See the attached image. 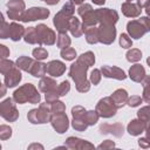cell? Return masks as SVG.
Returning a JSON list of instances; mask_svg holds the SVG:
<instances>
[{
	"label": "cell",
	"mask_w": 150,
	"mask_h": 150,
	"mask_svg": "<svg viewBox=\"0 0 150 150\" xmlns=\"http://www.w3.org/2000/svg\"><path fill=\"white\" fill-rule=\"evenodd\" d=\"M90 66L81 57L79 56L77 60L70 64L69 68V76L73 79V81L75 82L76 89L80 93H87L90 89V80L87 79V70Z\"/></svg>",
	"instance_id": "1"
},
{
	"label": "cell",
	"mask_w": 150,
	"mask_h": 150,
	"mask_svg": "<svg viewBox=\"0 0 150 150\" xmlns=\"http://www.w3.org/2000/svg\"><path fill=\"white\" fill-rule=\"evenodd\" d=\"M13 100L19 104H23V103L38 104L41 101V95L39 94L38 89L33 83H26L14 90Z\"/></svg>",
	"instance_id": "2"
},
{
	"label": "cell",
	"mask_w": 150,
	"mask_h": 150,
	"mask_svg": "<svg viewBox=\"0 0 150 150\" xmlns=\"http://www.w3.org/2000/svg\"><path fill=\"white\" fill-rule=\"evenodd\" d=\"M75 13V6L73 2H66L61 11L57 12L53 19V23L59 33H67L69 30V21L74 16Z\"/></svg>",
	"instance_id": "3"
},
{
	"label": "cell",
	"mask_w": 150,
	"mask_h": 150,
	"mask_svg": "<svg viewBox=\"0 0 150 150\" xmlns=\"http://www.w3.org/2000/svg\"><path fill=\"white\" fill-rule=\"evenodd\" d=\"M52 115L53 114L50 111V108L46 102V103H40L39 108L36 109H30L27 114V120L33 124H45L50 122Z\"/></svg>",
	"instance_id": "4"
},
{
	"label": "cell",
	"mask_w": 150,
	"mask_h": 150,
	"mask_svg": "<svg viewBox=\"0 0 150 150\" xmlns=\"http://www.w3.org/2000/svg\"><path fill=\"white\" fill-rule=\"evenodd\" d=\"M117 109L118 108L116 107L115 102L112 101V98L110 96L101 98L97 102L96 108H95V110L98 112L100 117H103V118H110V117L115 116L117 112Z\"/></svg>",
	"instance_id": "5"
},
{
	"label": "cell",
	"mask_w": 150,
	"mask_h": 150,
	"mask_svg": "<svg viewBox=\"0 0 150 150\" xmlns=\"http://www.w3.org/2000/svg\"><path fill=\"white\" fill-rule=\"evenodd\" d=\"M15 103L16 102L13 100V97H8L0 103V115L7 122H15L19 118V111Z\"/></svg>",
	"instance_id": "6"
},
{
	"label": "cell",
	"mask_w": 150,
	"mask_h": 150,
	"mask_svg": "<svg viewBox=\"0 0 150 150\" xmlns=\"http://www.w3.org/2000/svg\"><path fill=\"white\" fill-rule=\"evenodd\" d=\"M7 15L11 20L21 21L22 15L26 11V5L23 0H9L7 2Z\"/></svg>",
	"instance_id": "7"
},
{
	"label": "cell",
	"mask_w": 150,
	"mask_h": 150,
	"mask_svg": "<svg viewBox=\"0 0 150 150\" xmlns=\"http://www.w3.org/2000/svg\"><path fill=\"white\" fill-rule=\"evenodd\" d=\"M50 12L46 7H30L25 11L21 21L22 22H30L36 20H45L49 16Z\"/></svg>",
	"instance_id": "8"
},
{
	"label": "cell",
	"mask_w": 150,
	"mask_h": 150,
	"mask_svg": "<svg viewBox=\"0 0 150 150\" xmlns=\"http://www.w3.org/2000/svg\"><path fill=\"white\" fill-rule=\"evenodd\" d=\"M98 25H115L118 21V13L111 8H98L95 9Z\"/></svg>",
	"instance_id": "9"
},
{
	"label": "cell",
	"mask_w": 150,
	"mask_h": 150,
	"mask_svg": "<svg viewBox=\"0 0 150 150\" xmlns=\"http://www.w3.org/2000/svg\"><path fill=\"white\" fill-rule=\"evenodd\" d=\"M116 39L115 25H98V42L111 45Z\"/></svg>",
	"instance_id": "10"
},
{
	"label": "cell",
	"mask_w": 150,
	"mask_h": 150,
	"mask_svg": "<svg viewBox=\"0 0 150 150\" xmlns=\"http://www.w3.org/2000/svg\"><path fill=\"white\" fill-rule=\"evenodd\" d=\"M36 30H38V34L40 36V40L42 42V45H46V46H53L57 39L55 32L53 29H50L48 26L43 25V23H39L36 27Z\"/></svg>",
	"instance_id": "11"
},
{
	"label": "cell",
	"mask_w": 150,
	"mask_h": 150,
	"mask_svg": "<svg viewBox=\"0 0 150 150\" xmlns=\"http://www.w3.org/2000/svg\"><path fill=\"white\" fill-rule=\"evenodd\" d=\"M50 124H52L53 129L57 134H64L68 130V128H69L68 116L64 112L53 114L52 115V118H50Z\"/></svg>",
	"instance_id": "12"
},
{
	"label": "cell",
	"mask_w": 150,
	"mask_h": 150,
	"mask_svg": "<svg viewBox=\"0 0 150 150\" xmlns=\"http://www.w3.org/2000/svg\"><path fill=\"white\" fill-rule=\"evenodd\" d=\"M127 32L130 38L132 39H141L145 33H148L145 26L142 23L139 19L131 20L127 23Z\"/></svg>",
	"instance_id": "13"
},
{
	"label": "cell",
	"mask_w": 150,
	"mask_h": 150,
	"mask_svg": "<svg viewBox=\"0 0 150 150\" xmlns=\"http://www.w3.org/2000/svg\"><path fill=\"white\" fill-rule=\"evenodd\" d=\"M66 148L68 149H73V150H89V149H94V144H91L90 142L79 138V137H74L70 136L66 139L64 142Z\"/></svg>",
	"instance_id": "14"
},
{
	"label": "cell",
	"mask_w": 150,
	"mask_h": 150,
	"mask_svg": "<svg viewBox=\"0 0 150 150\" xmlns=\"http://www.w3.org/2000/svg\"><path fill=\"white\" fill-rule=\"evenodd\" d=\"M100 132L102 135H112L115 137H122L124 134V127L122 123H103L100 125Z\"/></svg>",
	"instance_id": "15"
},
{
	"label": "cell",
	"mask_w": 150,
	"mask_h": 150,
	"mask_svg": "<svg viewBox=\"0 0 150 150\" xmlns=\"http://www.w3.org/2000/svg\"><path fill=\"white\" fill-rule=\"evenodd\" d=\"M101 73L104 77H108V79H115V80H118V81H123L125 80L127 77V74L123 69L118 68V67H115V66H102L101 67Z\"/></svg>",
	"instance_id": "16"
},
{
	"label": "cell",
	"mask_w": 150,
	"mask_h": 150,
	"mask_svg": "<svg viewBox=\"0 0 150 150\" xmlns=\"http://www.w3.org/2000/svg\"><path fill=\"white\" fill-rule=\"evenodd\" d=\"M22 79V75H21V69L15 66L14 68H12L7 74L4 75V83L8 87V88H13L15 86H18L20 83Z\"/></svg>",
	"instance_id": "17"
},
{
	"label": "cell",
	"mask_w": 150,
	"mask_h": 150,
	"mask_svg": "<svg viewBox=\"0 0 150 150\" xmlns=\"http://www.w3.org/2000/svg\"><path fill=\"white\" fill-rule=\"evenodd\" d=\"M146 125L148 123L141 118H135V120H131L128 125H127V131L129 132V135L131 136H139L142 132H145V129H146Z\"/></svg>",
	"instance_id": "18"
},
{
	"label": "cell",
	"mask_w": 150,
	"mask_h": 150,
	"mask_svg": "<svg viewBox=\"0 0 150 150\" xmlns=\"http://www.w3.org/2000/svg\"><path fill=\"white\" fill-rule=\"evenodd\" d=\"M66 71V64L60 60H52L47 63V73L52 77H59Z\"/></svg>",
	"instance_id": "19"
},
{
	"label": "cell",
	"mask_w": 150,
	"mask_h": 150,
	"mask_svg": "<svg viewBox=\"0 0 150 150\" xmlns=\"http://www.w3.org/2000/svg\"><path fill=\"white\" fill-rule=\"evenodd\" d=\"M121 9H122V13L127 16V18H138L141 15V12H142V8L136 4V2H132V1H125L122 4L121 6Z\"/></svg>",
	"instance_id": "20"
},
{
	"label": "cell",
	"mask_w": 150,
	"mask_h": 150,
	"mask_svg": "<svg viewBox=\"0 0 150 150\" xmlns=\"http://www.w3.org/2000/svg\"><path fill=\"white\" fill-rule=\"evenodd\" d=\"M145 69L142 64L139 63H135L130 67L129 69V77L131 79V81L134 82H137V83H141L143 81V79L145 77Z\"/></svg>",
	"instance_id": "21"
},
{
	"label": "cell",
	"mask_w": 150,
	"mask_h": 150,
	"mask_svg": "<svg viewBox=\"0 0 150 150\" xmlns=\"http://www.w3.org/2000/svg\"><path fill=\"white\" fill-rule=\"evenodd\" d=\"M26 28L18 22H11L9 23V39L13 41H20L21 39H23Z\"/></svg>",
	"instance_id": "22"
},
{
	"label": "cell",
	"mask_w": 150,
	"mask_h": 150,
	"mask_svg": "<svg viewBox=\"0 0 150 150\" xmlns=\"http://www.w3.org/2000/svg\"><path fill=\"white\" fill-rule=\"evenodd\" d=\"M110 97L112 98V101L115 102L116 107L117 108H122L127 104L128 102V98H129V95H128V91L123 88H120V89H116L111 95Z\"/></svg>",
	"instance_id": "23"
},
{
	"label": "cell",
	"mask_w": 150,
	"mask_h": 150,
	"mask_svg": "<svg viewBox=\"0 0 150 150\" xmlns=\"http://www.w3.org/2000/svg\"><path fill=\"white\" fill-rule=\"evenodd\" d=\"M23 40L25 42L29 43V45H38V46H41L42 42L40 40V36L38 34V30L35 27H28L26 28V32H25V35H23Z\"/></svg>",
	"instance_id": "24"
},
{
	"label": "cell",
	"mask_w": 150,
	"mask_h": 150,
	"mask_svg": "<svg viewBox=\"0 0 150 150\" xmlns=\"http://www.w3.org/2000/svg\"><path fill=\"white\" fill-rule=\"evenodd\" d=\"M82 26H83V30H86L89 27H94L98 23L97 21V16H96V12L95 9H91L89 12H87L86 14H83L82 16Z\"/></svg>",
	"instance_id": "25"
},
{
	"label": "cell",
	"mask_w": 150,
	"mask_h": 150,
	"mask_svg": "<svg viewBox=\"0 0 150 150\" xmlns=\"http://www.w3.org/2000/svg\"><path fill=\"white\" fill-rule=\"evenodd\" d=\"M56 81L53 79V77H48V76H43L41 77L40 82H39V88L42 93H48V91H53L57 88L56 86Z\"/></svg>",
	"instance_id": "26"
},
{
	"label": "cell",
	"mask_w": 150,
	"mask_h": 150,
	"mask_svg": "<svg viewBox=\"0 0 150 150\" xmlns=\"http://www.w3.org/2000/svg\"><path fill=\"white\" fill-rule=\"evenodd\" d=\"M69 32L74 38H80L84 33L82 22L76 16H73L69 21Z\"/></svg>",
	"instance_id": "27"
},
{
	"label": "cell",
	"mask_w": 150,
	"mask_h": 150,
	"mask_svg": "<svg viewBox=\"0 0 150 150\" xmlns=\"http://www.w3.org/2000/svg\"><path fill=\"white\" fill-rule=\"evenodd\" d=\"M29 74L34 77H43L46 74H47V64L41 62V61H38L35 60L30 70H29Z\"/></svg>",
	"instance_id": "28"
},
{
	"label": "cell",
	"mask_w": 150,
	"mask_h": 150,
	"mask_svg": "<svg viewBox=\"0 0 150 150\" xmlns=\"http://www.w3.org/2000/svg\"><path fill=\"white\" fill-rule=\"evenodd\" d=\"M34 61H35V60L32 59V57H28V56H26V55H21V56H19V57L16 59L15 63H16V66H18L21 70L29 73V70H30V68H32Z\"/></svg>",
	"instance_id": "29"
},
{
	"label": "cell",
	"mask_w": 150,
	"mask_h": 150,
	"mask_svg": "<svg viewBox=\"0 0 150 150\" xmlns=\"http://www.w3.org/2000/svg\"><path fill=\"white\" fill-rule=\"evenodd\" d=\"M84 35H86V40L88 43L90 45H95L98 42V27L94 26V27H89L84 30Z\"/></svg>",
	"instance_id": "30"
},
{
	"label": "cell",
	"mask_w": 150,
	"mask_h": 150,
	"mask_svg": "<svg viewBox=\"0 0 150 150\" xmlns=\"http://www.w3.org/2000/svg\"><path fill=\"white\" fill-rule=\"evenodd\" d=\"M141 83H142V87H143L142 98L145 103L150 104V76L145 75V77L143 79V81Z\"/></svg>",
	"instance_id": "31"
},
{
	"label": "cell",
	"mask_w": 150,
	"mask_h": 150,
	"mask_svg": "<svg viewBox=\"0 0 150 150\" xmlns=\"http://www.w3.org/2000/svg\"><path fill=\"white\" fill-rule=\"evenodd\" d=\"M70 43H71V40L67 35V33H59L57 39H56V45H57V47L60 49H63V48L69 47Z\"/></svg>",
	"instance_id": "32"
},
{
	"label": "cell",
	"mask_w": 150,
	"mask_h": 150,
	"mask_svg": "<svg viewBox=\"0 0 150 150\" xmlns=\"http://www.w3.org/2000/svg\"><path fill=\"white\" fill-rule=\"evenodd\" d=\"M125 57L129 62H138L142 59V52L137 48H131L127 52Z\"/></svg>",
	"instance_id": "33"
},
{
	"label": "cell",
	"mask_w": 150,
	"mask_h": 150,
	"mask_svg": "<svg viewBox=\"0 0 150 150\" xmlns=\"http://www.w3.org/2000/svg\"><path fill=\"white\" fill-rule=\"evenodd\" d=\"M86 112H87V110L82 105H75V107L71 108V116H73V118L86 121Z\"/></svg>",
	"instance_id": "34"
},
{
	"label": "cell",
	"mask_w": 150,
	"mask_h": 150,
	"mask_svg": "<svg viewBox=\"0 0 150 150\" xmlns=\"http://www.w3.org/2000/svg\"><path fill=\"white\" fill-rule=\"evenodd\" d=\"M61 57L64 59L66 61H73L75 57H76V50L71 47H67V48H63L61 49V53H60Z\"/></svg>",
	"instance_id": "35"
},
{
	"label": "cell",
	"mask_w": 150,
	"mask_h": 150,
	"mask_svg": "<svg viewBox=\"0 0 150 150\" xmlns=\"http://www.w3.org/2000/svg\"><path fill=\"white\" fill-rule=\"evenodd\" d=\"M16 66V63H14L13 61L11 60H7V59H1L0 60V71L2 75L7 74L12 68H14Z\"/></svg>",
	"instance_id": "36"
},
{
	"label": "cell",
	"mask_w": 150,
	"mask_h": 150,
	"mask_svg": "<svg viewBox=\"0 0 150 150\" xmlns=\"http://www.w3.org/2000/svg\"><path fill=\"white\" fill-rule=\"evenodd\" d=\"M100 115L96 110H87L86 112V122L88 125H94L98 122Z\"/></svg>",
	"instance_id": "37"
},
{
	"label": "cell",
	"mask_w": 150,
	"mask_h": 150,
	"mask_svg": "<svg viewBox=\"0 0 150 150\" xmlns=\"http://www.w3.org/2000/svg\"><path fill=\"white\" fill-rule=\"evenodd\" d=\"M32 54H33L34 59L38 61H42V60L47 59V56H48V52L43 47H36L35 49H33Z\"/></svg>",
	"instance_id": "38"
},
{
	"label": "cell",
	"mask_w": 150,
	"mask_h": 150,
	"mask_svg": "<svg viewBox=\"0 0 150 150\" xmlns=\"http://www.w3.org/2000/svg\"><path fill=\"white\" fill-rule=\"evenodd\" d=\"M137 117L145 121L146 123L150 122V104L145 105V107H142L138 111H137Z\"/></svg>",
	"instance_id": "39"
},
{
	"label": "cell",
	"mask_w": 150,
	"mask_h": 150,
	"mask_svg": "<svg viewBox=\"0 0 150 150\" xmlns=\"http://www.w3.org/2000/svg\"><path fill=\"white\" fill-rule=\"evenodd\" d=\"M1 19V27H0V38L1 39H7L9 38V23H7L4 19V15H0Z\"/></svg>",
	"instance_id": "40"
},
{
	"label": "cell",
	"mask_w": 150,
	"mask_h": 150,
	"mask_svg": "<svg viewBox=\"0 0 150 150\" xmlns=\"http://www.w3.org/2000/svg\"><path fill=\"white\" fill-rule=\"evenodd\" d=\"M120 46L122 48H125V49H129L132 47V40L131 38L129 36V34H125V33H122L120 35Z\"/></svg>",
	"instance_id": "41"
},
{
	"label": "cell",
	"mask_w": 150,
	"mask_h": 150,
	"mask_svg": "<svg viewBox=\"0 0 150 150\" xmlns=\"http://www.w3.org/2000/svg\"><path fill=\"white\" fill-rule=\"evenodd\" d=\"M50 111L52 114H60V112H64L66 111V105L62 101L57 100L55 102H53L50 104Z\"/></svg>",
	"instance_id": "42"
},
{
	"label": "cell",
	"mask_w": 150,
	"mask_h": 150,
	"mask_svg": "<svg viewBox=\"0 0 150 150\" xmlns=\"http://www.w3.org/2000/svg\"><path fill=\"white\" fill-rule=\"evenodd\" d=\"M71 127H73V129L76 130V131H84L89 125H88L87 122L83 121V120L73 118V120H71Z\"/></svg>",
	"instance_id": "43"
},
{
	"label": "cell",
	"mask_w": 150,
	"mask_h": 150,
	"mask_svg": "<svg viewBox=\"0 0 150 150\" xmlns=\"http://www.w3.org/2000/svg\"><path fill=\"white\" fill-rule=\"evenodd\" d=\"M11 136H12V128L7 124H1L0 125V139L6 141L11 138Z\"/></svg>",
	"instance_id": "44"
},
{
	"label": "cell",
	"mask_w": 150,
	"mask_h": 150,
	"mask_svg": "<svg viewBox=\"0 0 150 150\" xmlns=\"http://www.w3.org/2000/svg\"><path fill=\"white\" fill-rule=\"evenodd\" d=\"M69 90H70V83H69L68 80L62 81V82L57 86V93H59L60 96H64V95H67V94L69 93Z\"/></svg>",
	"instance_id": "45"
},
{
	"label": "cell",
	"mask_w": 150,
	"mask_h": 150,
	"mask_svg": "<svg viewBox=\"0 0 150 150\" xmlns=\"http://www.w3.org/2000/svg\"><path fill=\"white\" fill-rule=\"evenodd\" d=\"M102 79V73H101V69H93L91 73H90V76H89V80L91 82V84L96 86L100 83Z\"/></svg>",
	"instance_id": "46"
},
{
	"label": "cell",
	"mask_w": 150,
	"mask_h": 150,
	"mask_svg": "<svg viewBox=\"0 0 150 150\" xmlns=\"http://www.w3.org/2000/svg\"><path fill=\"white\" fill-rule=\"evenodd\" d=\"M59 97H61V96H60L59 93H57V88H56L55 90H53V91H48V93H46V95H45L46 102H47L48 104H52L53 102L57 101Z\"/></svg>",
	"instance_id": "47"
},
{
	"label": "cell",
	"mask_w": 150,
	"mask_h": 150,
	"mask_svg": "<svg viewBox=\"0 0 150 150\" xmlns=\"http://www.w3.org/2000/svg\"><path fill=\"white\" fill-rule=\"evenodd\" d=\"M142 102H143V98H142L141 96H138V95H132V96H130V97L128 98L127 104H128L129 107H138Z\"/></svg>",
	"instance_id": "48"
},
{
	"label": "cell",
	"mask_w": 150,
	"mask_h": 150,
	"mask_svg": "<svg viewBox=\"0 0 150 150\" xmlns=\"http://www.w3.org/2000/svg\"><path fill=\"white\" fill-rule=\"evenodd\" d=\"M91 9H93V7H91L90 4H81L79 6V8H77V13H79L80 16H82L83 14H86L87 12H89Z\"/></svg>",
	"instance_id": "49"
},
{
	"label": "cell",
	"mask_w": 150,
	"mask_h": 150,
	"mask_svg": "<svg viewBox=\"0 0 150 150\" xmlns=\"http://www.w3.org/2000/svg\"><path fill=\"white\" fill-rule=\"evenodd\" d=\"M111 148H115V142L111 139H105L100 145H97V149H111Z\"/></svg>",
	"instance_id": "50"
},
{
	"label": "cell",
	"mask_w": 150,
	"mask_h": 150,
	"mask_svg": "<svg viewBox=\"0 0 150 150\" xmlns=\"http://www.w3.org/2000/svg\"><path fill=\"white\" fill-rule=\"evenodd\" d=\"M138 145L141 148H143V149H148V148H150V139L146 136L145 137H141L138 139Z\"/></svg>",
	"instance_id": "51"
},
{
	"label": "cell",
	"mask_w": 150,
	"mask_h": 150,
	"mask_svg": "<svg viewBox=\"0 0 150 150\" xmlns=\"http://www.w3.org/2000/svg\"><path fill=\"white\" fill-rule=\"evenodd\" d=\"M7 56H9V49L5 45H0V57L7 59Z\"/></svg>",
	"instance_id": "52"
},
{
	"label": "cell",
	"mask_w": 150,
	"mask_h": 150,
	"mask_svg": "<svg viewBox=\"0 0 150 150\" xmlns=\"http://www.w3.org/2000/svg\"><path fill=\"white\" fill-rule=\"evenodd\" d=\"M139 20L142 21V23L145 26V28H146V30L148 32H150V16H141L139 18Z\"/></svg>",
	"instance_id": "53"
},
{
	"label": "cell",
	"mask_w": 150,
	"mask_h": 150,
	"mask_svg": "<svg viewBox=\"0 0 150 150\" xmlns=\"http://www.w3.org/2000/svg\"><path fill=\"white\" fill-rule=\"evenodd\" d=\"M28 149H29V150H33V149L43 150V145H42V144H39V143H32L30 145H28Z\"/></svg>",
	"instance_id": "54"
},
{
	"label": "cell",
	"mask_w": 150,
	"mask_h": 150,
	"mask_svg": "<svg viewBox=\"0 0 150 150\" xmlns=\"http://www.w3.org/2000/svg\"><path fill=\"white\" fill-rule=\"evenodd\" d=\"M149 2H150V0H136V4H137L141 8H144Z\"/></svg>",
	"instance_id": "55"
},
{
	"label": "cell",
	"mask_w": 150,
	"mask_h": 150,
	"mask_svg": "<svg viewBox=\"0 0 150 150\" xmlns=\"http://www.w3.org/2000/svg\"><path fill=\"white\" fill-rule=\"evenodd\" d=\"M6 84L5 83H2L1 84V93H0V97H2V96H5V94H6Z\"/></svg>",
	"instance_id": "56"
},
{
	"label": "cell",
	"mask_w": 150,
	"mask_h": 150,
	"mask_svg": "<svg viewBox=\"0 0 150 150\" xmlns=\"http://www.w3.org/2000/svg\"><path fill=\"white\" fill-rule=\"evenodd\" d=\"M59 1H60V0H45V2H46L47 5H50V6H53V5H56Z\"/></svg>",
	"instance_id": "57"
},
{
	"label": "cell",
	"mask_w": 150,
	"mask_h": 150,
	"mask_svg": "<svg viewBox=\"0 0 150 150\" xmlns=\"http://www.w3.org/2000/svg\"><path fill=\"white\" fill-rule=\"evenodd\" d=\"M145 136L150 139V122H149L148 125H146V129H145Z\"/></svg>",
	"instance_id": "58"
},
{
	"label": "cell",
	"mask_w": 150,
	"mask_h": 150,
	"mask_svg": "<svg viewBox=\"0 0 150 150\" xmlns=\"http://www.w3.org/2000/svg\"><path fill=\"white\" fill-rule=\"evenodd\" d=\"M95 5H98V6H101V5H104V2H105V0H91Z\"/></svg>",
	"instance_id": "59"
},
{
	"label": "cell",
	"mask_w": 150,
	"mask_h": 150,
	"mask_svg": "<svg viewBox=\"0 0 150 150\" xmlns=\"http://www.w3.org/2000/svg\"><path fill=\"white\" fill-rule=\"evenodd\" d=\"M70 2H73L74 5H81V4H83L84 2V0H69Z\"/></svg>",
	"instance_id": "60"
},
{
	"label": "cell",
	"mask_w": 150,
	"mask_h": 150,
	"mask_svg": "<svg viewBox=\"0 0 150 150\" xmlns=\"http://www.w3.org/2000/svg\"><path fill=\"white\" fill-rule=\"evenodd\" d=\"M144 8H145V13H146V15H148V16H150V2H149Z\"/></svg>",
	"instance_id": "61"
},
{
	"label": "cell",
	"mask_w": 150,
	"mask_h": 150,
	"mask_svg": "<svg viewBox=\"0 0 150 150\" xmlns=\"http://www.w3.org/2000/svg\"><path fill=\"white\" fill-rule=\"evenodd\" d=\"M146 63H148V66L150 67V56H149V57L146 59Z\"/></svg>",
	"instance_id": "62"
},
{
	"label": "cell",
	"mask_w": 150,
	"mask_h": 150,
	"mask_svg": "<svg viewBox=\"0 0 150 150\" xmlns=\"http://www.w3.org/2000/svg\"><path fill=\"white\" fill-rule=\"evenodd\" d=\"M125 1H132V0H125Z\"/></svg>",
	"instance_id": "63"
},
{
	"label": "cell",
	"mask_w": 150,
	"mask_h": 150,
	"mask_svg": "<svg viewBox=\"0 0 150 150\" xmlns=\"http://www.w3.org/2000/svg\"><path fill=\"white\" fill-rule=\"evenodd\" d=\"M41 1H45V0H41Z\"/></svg>",
	"instance_id": "64"
}]
</instances>
